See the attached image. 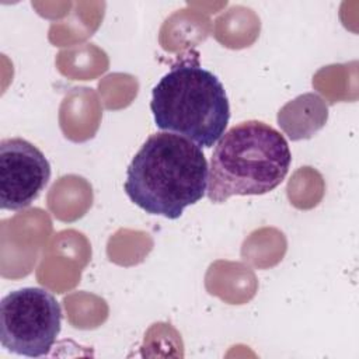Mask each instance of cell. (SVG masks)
<instances>
[{"label":"cell","mask_w":359,"mask_h":359,"mask_svg":"<svg viewBox=\"0 0 359 359\" xmlns=\"http://www.w3.org/2000/svg\"><path fill=\"white\" fill-rule=\"evenodd\" d=\"M208 175L202 147L180 135L158 132L132 158L123 189L146 213L174 220L206 195Z\"/></svg>","instance_id":"6da1fadb"},{"label":"cell","mask_w":359,"mask_h":359,"mask_svg":"<svg viewBox=\"0 0 359 359\" xmlns=\"http://www.w3.org/2000/svg\"><path fill=\"white\" fill-rule=\"evenodd\" d=\"M292 153L285 136L261 121L234 125L217 140L210 157L206 196L223 203L236 195H264L289 172Z\"/></svg>","instance_id":"7a4b0ae2"},{"label":"cell","mask_w":359,"mask_h":359,"mask_svg":"<svg viewBox=\"0 0 359 359\" xmlns=\"http://www.w3.org/2000/svg\"><path fill=\"white\" fill-rule=\"evenodd\" d=\"M150 109L158 129L206 149L223 136L230 119L222 81L198 57H184L171 66L151 90Z\"/></svg>","instance_id":"3957f363"},{"label":"cell","mask_w":359,"mask_h":359,"mask_svg":"<svg viewBox=\"0 0 359 359\" xmlns=\"http://www.w3.org/2000/svg\"><path fill=\"white\" fill-rule=\"evenodd\" d=\"M60 328V304L43 287H21L7 293L0 302V342L11 353L46 356Z\"/></svg>","instance_id":"277c9868"},{"label":"cell","mask_w":359,"mask_h":359,"mask_svg":"<svg viewBox=\"0 0 359 359\" xmlns=\"http://www.w3.org/2000/svg\"><path fill=\"white\" fill-rule=\"evenodd\" d=\"M50 164L45 154L22 137L0 142V206L21 210L46 188Z\"/></svg>","instance_id":"5b68a950"}]
</instances>
